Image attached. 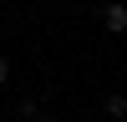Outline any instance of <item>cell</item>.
I'll use <instances>...</instances> for the list:
<instances>
[{"instance_id": "4", "label": "cell", "mask_w": 127, "mask_h": 122, "mask_svg": "<svg viewBox=\"0 0 127 122\" xmlns=\"http://www.w3.org/2000/svg\"><path fill=\"white\" fill-rule=\"evenodd\" d=\"M36 122H41V117H36Z\"/></svg>"}, {"instance_id": "3", "label": "cell", "mask_w": 127, "mask_h": 122, "mask_svg": "<svg viewBox=\"0 0 127 122\" xmlns=\"http://www.w3.org/2000/svg\"><path fill=\"white\" fill-rule=\"evenodd\" d=\"M5 81H10V61L0 56V87H5Z\"/></svg>"}, {"instance_id": "1", "label": "cell", "mask_w": 127, "mask_h": 122, "mask_svg": "<svg viewBox=\"0 0 127 122\" xmlns=\"http://www.w3.org/2000/svg\"><path fill=\"white\" fill-rule=\"evenodd\" d=\"M102 20H107V30H117V36H122V30H127V5H107V10H102Z\"/></svg>"}, {"instance_id": "2", "label": "cell", "mask_w": 127, "mask_h": 122, "mask_svg": "<svg viewBox=\"0 0 127 122\" xmlns=\"http://www.w3.org/2000/svg\"><path fill=\"white\" fill-rule=\"evenodd\" d=\"M107 117H127V97L112 92V97H107Z\"/></svg>"}]
</instances>
